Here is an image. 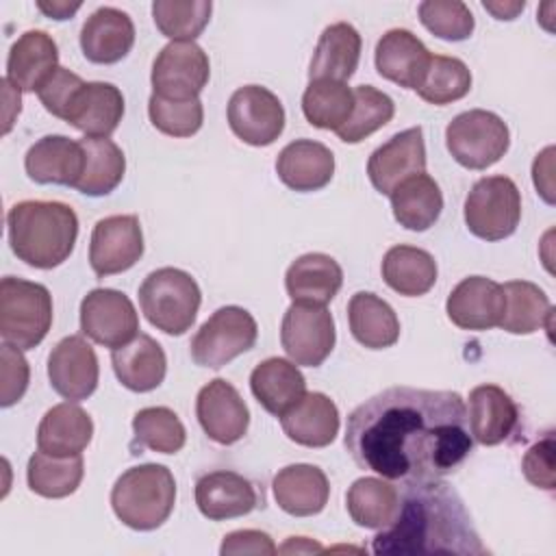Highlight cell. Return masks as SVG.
<instances>
[{
  "label": "cell",
  "instance_id": "cell-55",
  "mask_svg": "<svg viewBox=\"0 0 556 556\" xmlns=\"http://www.w3.org/2000/svg\"><path fill=\"white\" fill-rule=\"evenodd\" d=\"M324 547L306 536H291L282 547H278V552L282 554H308V552H321Z\"/></svg>",
  "mask_w": 556,
  "mask_h": 556
},
{
  "label": "cell",
  "instance_id": "cell-2",
  "mask_svg": "<svg viewBox=\"0 0 556 556\" xmlns=\"http://www.w3.org/2000/svg\"><path fill=\"white\" fill-rule=\"evenodd\" d=\"M400 510L391 526L382 528L371 552L382 556L421 554H469L480 556L489 549L465 508L460 495L443 480L402 482Z\"/></svg>",
  "mask_w": 556,
  "mask_h": 556
},
{
  "label": "cell",
  "instance_id": "cell-14",
  "mask_svg": "<svg viewBox=\"0 0 556 556\" xmlns=\"http://www.w3.org/2000/svg\"><path fill=\"white\" fill-rule=\"evenodd\" d=\"M143 254V232L137 215H111L93 226L89 265L96 276H113L130 269Z\"/></svg>",
  "mask_w": 556,
  "mask_h": 556
},
{
  "label": "cell",
  "instance_id": "cell-45",
  "mask_svg": "<svg viewBox=\"0 0 556 556\" xmlns=\"http://www.w3.org/2000/svg\"><path fill=\"white\" fill-rule=\"evenodd\" d=\"M211 11L208 0H156L152 4L156 28L172 41H193L206 28Z\"/></svg>",
  "mask_w": 556,
  "mask_h": 556
},
{
  "label": "cell",
  "instance_id": "cell-35",
  "mask_svg": "<svg viewBox=\"0 0 556 556\" xmlns=\"http://www.w3.org/2000/svg\"><path fill=\"white\" fill-rule=\"evenodd\" d=\"M345 508L356 526L382 530L400 510V489L387 478H358L345 493Z\"/></svg>",
  "mask_w": 556,
  "mask_h": 556
},
{
  "label": "cell",
  "instance_id": "cell-36",
  "mask_svg": "<svg viewBox=\"0 0 556 556\" xmlns=\"http://www.w3.org/2000/svg\"><path fill=\"white\" fill-rule=\"evenodd\" d=\"M393 217L406 230H428L443 211V193L432 176L417 174L391 191Z\"/></svg>",
  "mask_w": 556,
  "mask_h": 556
},
{
  "label": "cell",
  "instance_id": "cell-40",
  "mask_svg": "<svg viewBox=\"0 0 556 556\" xmlns=\"http://www.w3.org/2000/svg\"><path fill=\"white\" fill-rule=\"evenodd\" d=\"M85 476L83 456H52L37 450L28 458L26 482L28 489L41 497L59 500L72 495Z\"/></svg>",
  "mask_w": 556,
  "mask_h": 556
},
{
  "label": "cell",
  "instance_id": "cell-7",
  "mask_svg": "<svg viewBox=\"0 0 556 556\" xmlns=\"http://www.w3.org/2000/svg\"><path fill=\"white\" fill-rule=\"evenodd\" d=\"M445 146L458 165L486 169L506 154L510 130L500 115L484 109H469L447 124Z\"/></svg>",
  "mask_w": 556,
  "mask_h": 556
},
{
  "label": "cell",
  "instance_id": "cell-30",
  "mask_svg": "<svg viewBox=\"0 0 556 556\" xmlns=\"http://www.w3.org/2000/svg\"><path fill=\"white\" fill-rule=\"evenodd\" d=\"M111 363L117 380L135 393L156 389L167 371V358L163 348L159 345V341L143 332H139L128 343L115 348L111 352Z\"/></svg>",
  "mask_w": 556,
  "mask_h": 556
},
{
  "label": "cell",
  "instance_id": "cell-42",
  "mask_svg": "<svg viewBox=\"0 0 556 556\" xmlns=\"http://www.w3.org/2000/svg\"><path fill=\"white\" fill-rule=\"evenodd\" d=\"M471 89V72L456 56L432 54L421 83L417 85V96L428 104H450L465 98Z\"/></svg>",
  "mask_w": 556,
  "mask_h": 556
},
{
  "label": "cell",
  "instance_id": "cell-46",
  "mask_svg": "<svg viewBox=\"0 0 556 556\" xmlns=\"http://www.w3.org/2000/svg\"><path fill=\"white\" fill-rule=\"evenodd\" d=\"M148 115L159 132L169 137H191L202 128L204 106L200 98L165 100L152 93L148 100Z\"/></svg>",
  "mask_w": 556,
  "mask_h": 556
},
{
  "label": "cell",
  "instance_id": "cell-13",
  "mask_svg": "<svg viewBox=\"0 0 556 556\" xmlns=\"http://www.w3.org/2000/svg\"><path fill=\"white\" fill-rule=\"evenodd\" d=\"M80 330L93 343L119 348L139 334V315L117 289H91L80 302Z\"/></svg>",
  "mask_w": 556,
  "mask_h": 556
},
{
  "label": "cell",
  "instance_id": "cell-17",
  "mask_svg": "<svg viewBox=\"0 0 556 556\" xmlns=\"http://www.w3.org/2000/svg\"><path fill=\"white\" fill-rule=\"evenodd\" d=\"M48 378L61 397L70 402L87 400L96 391L100 378L93 348L80 334L61 339L48 356Z\"/></svg>",
  "mask_w": 556,
  "mask_h": 556
},
{
  "label": "cell",
  "instance_id": "cell-53",
  "mask_svg": "<svg viewBox=\"0 0 556 556\" xmlns=\"http://www.w3.org/2000/svg\"><path fill=\"white\" fill-rule=\"evenodd\" d=\"M37 9L52 20H70L80 9V2H43V0H39Z\"/></svg>",
  "mask_w": 556,
  "mask_h": 556
},
{
  "label": "cell",
  "instance_id": "cell-48",
  "mask_svg": "<svg viewBox=\"0 0 556 556\" xmlns=\"http://www.w3.org/2000/svg\"><path fill=\"white\" fill-rule=\"evenodd\" d=\"M30 369L20 348L2 343L0 348V404L4 408L20 402L28 389Z\"/></svg>",
  "mask_w": 556,
  "mask_h": 556
},
{
  "label": "cell",
  "instance_id": "cell-24",
  "mask_svg": "<svg viewBox=\"0 0 556 556\" xmlns=\"http://www.w3.org/2000/svg\"><path fill=\"white\" fill-rule=\"evenodd\" d=\"M276 174L293 191H317L334 176V154L319 141L295 139L280 150Z\"/></svg>",
  "mask_w": 556,
  "mask_h": 556
},
{
  "label": "cell",
  "instance_id": "cell-39",
  "mask_svg": "<svg viewBox=\"0 0 556 556\" xmlns=\"http://www.w3.org/2000/svg\"><path fill=\"white\" fill-rule=\"evenodd\" d=\"M80 146L85 152V169L76 189L91 198L111 193L126 172L122 148L109 137H85L80 139Z\"/></svg>",
  "mask_w": 556,
  "mask_h": 556
},
{
  "label": "cell",
  "instance_id": "cell-34",
  "mask_svg": "<svg viewBox=\"0 0 556 556\" xmlns=\"http://www.w3.org/2000/svg\"><path fill=\"white\" fill-rule=\"evenodd\" d=\"M348 321L352 337L369 350L391 348L400 339V319L395 311L376 293H354L348 302Z\"/></svg>",
  "mask_w": 556,
  "mask_h": 556
},
{
  "label": "cell",
  "instance_id": "cell-50",
  "mask_svg": "<svg viewBox=\"0 0 556 556\" xmlns=\"http://www.w3.org/2000/svg\"><path fill=\"white\" fill-rule=\"evenodd\" d=\"M521 471L530 484L543 491H554V434L547 432L543 439L532 443L521 460Z\"/></svg>",
  "mask_w": 556,
  "mask_h": 556
},
{
  "label": "cell",
  "instance_id": "cell-4",
  "mask_svg": "<svg viewBox=\"0 0 556 556\" xmlns=\"http://www.w3.org/2000/svg\"><path fill=\"white\" fill-rule=\"evenodd\" d=\"M176 504V480L165 465L146 463L126 469L111 489L115 517L132 530H154Z\"/></svg>",
  "mask_w": 556,
  "mask_h": 556
},
{
  "label": "cell",
  "instance_id": "cell-18",
  "mask_svg": "<svg viewBox=\"0 0 556 556\" xmlns=\"http://www.w3.org/2000/svg\"><path fill=\"white\" fill-rule=\"evenodd\" d=\"M445 311L460 330L495 328L504 315L502 285L484 276H467L447 295Z\"/></svg>",
  "mask_w": 556,
  "mask_h": 556
},
{
  "label": "cell",
  "instance_id": "cell-52",
  "mask_svg": "<svg viewBox=\"0 0 556 556\" xmlns=\"http://www.w3.org/2000/svg\"><path fill=\"white\" fill-rule=\"evenodd\" d=\"M552 154L554 148H545L541 154H536L534 165H532V178H534V187L536 191L543 195V200L547 204L554 202V185H552Z\"/></svg>",
  "mask_w": 556,
  "mask_h": 556
},
{
  "label": "cell",
  "instance_id": "cell-12",
  "mask_svg": "<svg viewBox=\"0 0 556 556\" xmlns=\"http://www.w3.org/2000/svg\"><path fill=\"white\" fill-rule=\"evenodd\" d=\"M228 126L248 146H269L285 130V109L274 91L243 85L228 100Z\"/></svg>",
  "mask_w": 556,
  "mask_h": 556
},
{
  "label": "cell",
  "instance_id": "cell-31",
  "mask_svg": "<svg viewBox=\"0 0 556 556\" xmlns=\"http://www.w3.org/2000/svg\"><path fill=\"white\" fill-rule=\"evenodd\" d=\"M93 421L85 408L63 402L46 410L37 428V447L52 456H78L91 443Z\"/></svg>",
  "mask_w": 556,
  "mask_h": 556
},
{
  "label": "cell",
  "instance_id": "cell-51",
  "mask_svg": "<svg viewBox=\"0 0 556 556\" xmlns=\"http://www.w3.org/2000/svg\"><path fill=\"white\" fill-rule=\"evenodd\" d=\"M278 547L267 532L261 530H235L222 541L219 554H276Z\"/></svg>",
  "mask_w": 556,
  "mask_h": 556
},
{
  "label": "cell",
  "instance_id": "cell-1",
  "mask_svg": "<svg viewBox=\"0 0 556 556\" xmlns=\"http://www.w3.org/2000/svg\"><path fill=\"white\" fill-rule=\"evenodd\" d=\"M343 443L361 469L397 482L441 480L473 447L463 397L415 387H389L356 406Z\"/></svg>",
  "mask_w": 556,
  "mask_h": 556
},
{
  "label": "cell",
  "instance_id": "cell-28",
  "mask_svg": "<svg viewBox=\"0 0 556 556\" xmlns=\"http://www.w3.org/2000/svg\"><path fill=\"white\" fill-rule=\"evenodd\" d=\"M280 426L298 445L326 447L339 434V408L326 393H304V397L280 417Z\"/></svg>",
  "mask_w": 556,
  "mask_h": 556
},
{
  "label": "cell",
  "instance_id": "cell-33",
  "mask_svg": "<svg viewBox=\"0 0 556 556\" xmlns=\"http://www.w3.org/2000/svg\"><path fill=\"white\" fill-rule=\"evenodd\" d=\"M361 35L348 22H337L324 28L315 46L308 78L345 83L358 67Z\"/></svg>",
  "mask_w": 556,
  "mask_h": 556
},
{
  "label": "cell",
  "instance_id": "cell-22",
  "mask_svg": "<svg viewBox=\"0 0 556 556\" xmlns=\"http://www.w3.org/2000/svg\"><path fill=\"white\" fill-rule=\"evenodd\" d=\"M135 43V24L115 7L96 9L80 28V50L87 61L111 65L122 61Z\"/></svg>",
  "mask_w": 556,
  "mask_h": 556
},
{
  "label": "cell",
  "instance_id": "cell-21",
  "mask_svg": "<svg viewBox=\"0 0 556 556\" xmlns=\"http://www.w3.org/2000/svg\"><path fill=\"white\" fill-rule=\"evenodd\" d=\"M195 504L206 519L224 521L252 513L258 506V495L241 473L217 469L195 482Z\"/></svg>",
  "mask_w": 556,
  "mask_h": 556
},
{
  "label": "cell",
  "instance_id": "cell-49",
  "mask_svg": "<svg viewBox=\"0 0 556 556\" xmlns=\"http://www.w3.org/2000/svg\"><path fill=\"white\" fill-rule=\"evenodd\" d=\"M83 85H85V80L78 74L70 72L67 67H59L43 83V87L37 91V96H39V100H41V104L48 113H52L59 119H67V113L74 104V98L83 89Z\"/></svg>",
  "mask_w": 556,
  "mask_h": 556
},
{
  "label": "cell",
  "instance_id": "cell-32",
  "mask_svg": "<svg viewBox=\"0 0 556 556\" xmlns=\"http://www.w3.org/2000/svg\"><path fill=\"white\" fill-rule=\"evenodd\" d=\"M124 117L122 91L102 80L85 83L76 93L67 113V124L85 132V137H109Z\"/></svg>",
  "mask_w": 556,
  "mask_h": 556
},
{
  "label": "cell",
  "instance_id": "cell-38",
  "mask_svg": "<svg viewBox=\"0 0 556 556\" xmlns=\"http://www.w3.org/2000/svg\"><path fill=\"white\" fill-rule=\"evenodd\" d=\"M504 315L500 328L510 334H532L541 328H549L552 302L545 291L528 280H508L502 285Z\"/></svg>",
  "mask_w": 556,
  "mask_h": 556
},
{
  "label": "cell",
  "instance_id": "cell-9",
  "mask_svg": "<svg viewBox=\"0 0 556 556\" xmlns=\"http://www.w3.org/2000/svg\"><path fill=\"white\" fill-rule=\"evenodd\" d=\"M258 326L241 306L217 308L193 334L191 358L200 367L219 369L256 343Z\"/></svg>",
  "mask_w": 556,
  "mask_h": 556
},
{
  "label": "cell",
  "instance_id": "cell-27",
  "mask_svg": "<svg viewBox=\"0 0 556 556\" xmlns=\"http://www.w3.org/2000/svg\"><path fill=\"white\" fill-rule=\"evenodd\" d=\"M276 504L293 517H311L324 510L330 497L326 473L317 465L295 463L282 467L271 482Z\"/></svg>",
  "mask_w": 556,
  "mask_h": 556
},
{
  "label": "cell",
  "instance_id": "cell-37",
  "mask_svg": "<svg viewBox=\"0 0 556 556\" xmlns=\"http://www.w3.org/2000/svg\"><path fill=\"white\" fill-rule=\"evenodd\" d=\"M382 278L400 295L417 298L437 282V261L415 245H393L382 258Z\"/></svg>",
  "mask_w": 556,
  "mask_h": 556
},
{
  "label": "cell",
  "instance_id": "cell-23",
  "mask_svg": "<svg viewBox=\"0 0 556 556\" xmlns=\"http://www.w3.org/2000/svg\"><path fill=\"white\" fill-rule=\"evenodd\" d=\"M430 56L424 41L406 28L387 30L378 39L374 54L378 74L404 89H417Z\"/></svg>",
  "mask_w": 556,
  "mask_h": 556
},
{
  "label": "cell",
  "instance_id": "cell-26",
  "mask_svg": "<svg viewBox=\"0 0 556 556\" xmlns=\"http://www.w3.org/2000/svg\"><path fill=\"white\" fill-rule=\"evenodd\" d=\"M59 67L54 39L46 30H26L9 50L7 80L22 91H39Z\"/></svg>",
  "mask_w": 556,
  "mask_h": 556
},
{
  "label": "cell",
  "instance_id": "cell-43",
  "mask_svg": "<svg viewBox=\"0 0 556 556\" xmlns=\"http://www.w3.org/2000/svg\"><path fill=\"white\" fill-rule=\"evenodd\" d=\"M132 434L139 447H150L159 454H176L187 441L182 421L167 406H148L137 410L132 417Z\"/></svg>",
  "mask_w": 556,
  "mask_h": 556
},
{
  "label": "cell",
  "instance_id": "cell-20",
  "mask_svg": "<svg viewBox=\"0 0 556 556\" xmlns=\"http://www.w3.org/2000/svg\"><path fill=\"white\" fill-rule=\"evenodd\" d=\"M467 424L471 439L480 445H500L519 426L515 400L497 384H480L469 391Z\"/></svg>",
  "mask_w": 556,
  "mask_h": 556
},
{
  "label": "cell",
  "instance_id": "cell-6",
  "mask_svg": "<svg viewBox=\"0 0 556 556\" xmlns=\"http://www.w3.org/2000/svg\"><path fill=\"white\" fill-rule=\"evenodd\" d=\"M52 326V295L33 280L4 276L0 282V337L20 350L39 345Z\"/></svg>",
  "mask_w": 556,
  "mask_h": 556
},
{
  "label": "cell",
  "instance_id": "cell-3",
  "mask_svg": "<svg viewBox=\"0 0 556 556\" xmlns=\"http://www.w3.org/2000/svg\"><path fill=\"white\" fill-rule=\"evenodd\" d=\"M13 254L30 267L52 269L65 263L78 237L74 208L56 200H24L7 213Z\"/></svg>",
  "mask_w": 556,
  "mask_h": 556
},
{
  "label": "cell",
  "instance_id": "cell-41",
  "mask_svg": "<svg viewBox=\"0 0 556 556\" xmlns=\"http://www.w3.org/2000/svg\"><path fill=\"white\" fill-rule=\"evenodd\" d=\"M354 109V91L339 80H311L302 96V113L315 128L339 130Z\"/></svg>",
  "mask_w": 556,
  "mask_h": 556
},
{
  "label": "cell",
  "instance_id": "cell-15",
  "mask_svg": "<svg viewBox=\"0 0 556 556\" xmlns=\"http://www.w3.org/2000/svg\"><path fill=\"white\" fill-rule=\"evenodd\" d=\"M195 415L204 434L219 445L241 441L250 426V410L243 397L224 378H215L198 391Z\"/></svg>",
  "mask_w": 556,
  "mask_h": 556
},
{
  "label": "cell",
  "instance_id": "cell-54",
  "mask_svg": "<svg viewBox=\"0 0 556 556\" xmlns=\"http://www.w3.org/2000/svg\"><path fill=\"white\" fill-rule=\"evenodd\" d=\"M482 7H484L489 13H493L495 20H515L517 13L526 9V2H523V0H521V2H486V0H484Z\"/></svg>",
  "mask_w": 556,
  "mask_h": 556
},
{
  "label": "cell",
  "instance_id": "cell-25",
  "mask_svg": "<svg viewBox=\"0 0 556 556\" xmlns=\"http://www.w3.org/2000/svg\"><path fill=\"white\" fill-rule=\"evenodd\" d=\"M343 285L341 265L321 252H308L298 256L287 274L285 289L293 304L326 306Z\"/></svg>",
  "mask_w": 556,
  "mask_h": 556
},
{
  "label": "cell",
  "instance_id": "cell-47",
  "mask_svg": "<svg viewBox=\"0 0 556 556\" xmlns=\"http://www.w3.org/2000/svg\"><path fill=\"white\" fill-rule=\"evenodd\" d=\"M421 24L439 39L463 41L476 28L473 13L460 0H426L417 7Z\"/></svg>",
  "mask_w": 556,
  "mask_h": 556
},
{
  "label": "cell",
  "instance_id": "cell-19",
  "mask_svg": "<svg viewBox=\"0 0 556 556\" xmlns=\"http://www.w3.org/2000/svg\"><path fill=\"white\" fill-rule=\"evenodd\" d=\"M24 169L37 185H65L76 189L85 169L83 146L65 135H46L28 148Z\"/></svg>",
  "mask_w": 556,
  "mask_h": 556
},
{
  "label": "cell",
  "instance_id": "cell-11",
  "mask_svg": "<svg viewBox=\"0 0 556 556\" xmlns=\"http://www.w3.org/2000/svg\"><path fill=\"white\" fill-rule=\"evenodd\" d=\"M337 341L334 319L326 306L291 304L280 324V343L295 365L319 367Z\"/></svg>",
  "mask_w": 556,
  "mask_h": 556
},
{
  "label": "cell",
  "instance_id": "cell-16",
  "mask_svg": "<svg viewBox=\"0 0 556 556\" xmlns=\"http://www.w3.org/2000/svg\"><path fill=\"white\" fill-rule=\"evenodd\" d=\"M426 172V143L421 126L406 128L376 148L367 161V176L376 191H391L410 176Z\"/></svg>",
  "mask_w": 556,
  "mask_h": 556
},
{
  "label": "cell",
  "instance_id": "cell-8",
  "mask_svg": "<svg viewBox=\"0 0 556 556\" xmlns=\"http://www.w3.org/2000/svg\"><path fill=\"white\" fill-rule=\"evenodd\" d=\"M521 219V193L508 176H484L465 198V224L484 241L510 237Z\"/></svg>",
  "mask_w": 556,
  "mask_h": 556
},
{
  "label": "cell",
  "instance_id": "cell-10",
  "mask_svg": "<svg viewBox=\"0 0 556 556\" xmlns=\"http://www.w3.org/2000/svg\"><path fill=\"white\" fill-rule=\"evenodd\" d=\"M211 63L195 41H169L152 63V93L165 100H193L206 87Z\"/></svg>",
  "mask_w": 556,
  "mask_h": 556
},
{
  "label": "cell",
  "instance_id": "cell-29",
  "mask_svg": "<svg viewBox=\"0 0 556 556\" xmlns=\"http://www.w3.org/2000/svg\"><path fill=\"white\" fill-rule=\"evenodd\" d=\"M250 389L267 413L282 417L304 397L306 380L293 361L271 356L252 369Z\"/></svg>",
  "mask_w": 556,
  "mask_h": 556
},
{
  "label": "cell",
  "instance_id": "cell-5",
  "mask_svg": "<svg viewBox=\"0 0 556 556\" xmlns=\"http://www.w3.org/2000/svg\"><path fill=\"white\" fill-rule=\"evenodd\" d=\"M202 302L195 278L178 267L150 271L139 287V306L146 319L165 334H185L195 321Z\"/></svg>",
  "mask_w": 556,
  "mask_h": 556
},
{
  "label": "cell",
  "instance_id": "cell-44",
  "mask_svg": "<svg viewBox=\"0 0 556 556\" xmlns=\"http://www.w3.org/2000/svg\"><path fill=\"white\" fill-rule=\"evenodd\" d=\"M393 113L395 104L384 91L371 85H358L354 89V109L348 122L337 130V135L345 143H358L384 124H389L393 119Z\"/></svg>",
  "mask_w": 556,
  "mask_h": 556
}]
</instances>
